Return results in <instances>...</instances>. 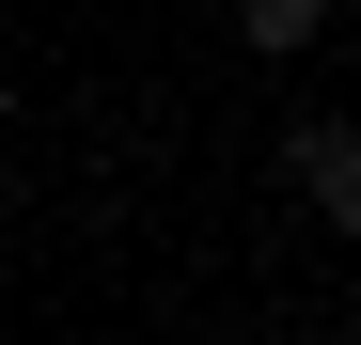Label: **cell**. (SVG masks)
<instances>
[{
  "instance_id": "1",
  "label": "cell",
  "mask_w": 361,
  "mask_h": 345,
  "mask_svg": "<svg viewBox=\"0 0 361 345\" xmlns=\"http://www.w3.org/2000/svg\"><path fill=\"white\" fill-rule=\"evenodd\" d=\"M283 172L330 204V236H361V126H283Z\"/></svg>"
},
{
  "instance_id": "2",
  "label": "cell",
  "mask_w": 361,
  "mask_h": 345,
  "mask_svg": "<svg viewBox=\"0 0 361 345\" xmlns=\"http://www.w3.org/2000/svg\"><path fill=\"white\" fill-rule=\"evenodd\" d=\"M235 32H252V47H267V63H298V47H314V32H330V0H235Z\"/></svg>"
}]
</instances>
